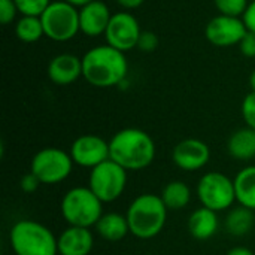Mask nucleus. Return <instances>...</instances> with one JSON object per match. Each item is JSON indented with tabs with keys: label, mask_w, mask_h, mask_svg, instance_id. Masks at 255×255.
I'll list each match as a JSON object with an SVG mask.
<instances>
[{
	"label": "nucleus",
	"mask_w": 255,
	"mask_h": 255,
	"mask_svg": "<svg viewBox=\"0 0 255 255\" xmlns=\"http://www.w3.org/2000/svg\"><path fill=\"white\" fill-rule=\"evenodd\" d=\"M18 7L13 0H0V21L3 25L10 24L16 16Z\"/></svg>",
	"instance_id": "27"
},
{
	"label": "nucleus",
	"mask_w": 255,
	"mask_h": 255,
	"mask_svg": "<svg viewBox=\"0 0 255 255\" xmlns=\"http://www.w3.org/2000/svg\"><path fill=\"white\" fill-rule=\"evenodd\" d=\"M127 185V170L111 158L90 172L88 188L103 202L112 203L120 199Z\"/></svg>",
	"instance_id": "8"
},
{
	"label": "nucleus",
	"mask_w": 255,
	"mask_h": 255,
	"mask_svg": "<svg viewBox=\"0 0 255 255\" xmlns=\"http://www.w3.org/2000/svg\"><path fill=\"white\" fill-rule=\"evenodd\" d=\"M15 34L24 43L37 42L42 36H45L40 16H27V15H22V18H19L16 21Z\"/></svg>",
	"instance_id": "23"
},
{
	"label": "nucleus",
	"mask_w": 255,
	"mask_h": 255,
	"mask_svg": "<svg viewBox=\"0 0 255 255\" xmlns=\"http://www.w3.org/2000/svg\"><path fill=\"white\" fill-rule=\"evenodd\" d=\"M127 70L128 64L124 52L111 45L94 46L82 57V76L97 88L118 85L124 81Z\"/></svg>",
	"instance_id": "1"
},
{
	"label": "nucleus",
	"mask_w": 255,
	"mask_h": 255,
	"mask_svg": "<svg viewBox=\"0 0 255 255\" xmlns=\"http://www.w3.org/2000/svg\"><path fill=\"white\" fill-rule=\"evenodd\" d=\"M242 115L250 128L255 130V93L251 91L242 103Z\"/></svg>",
	"instance_id": "26"
},
{
	"label": "nucleus",
	"mask_w": 255,
	"mask_h": 255,
	"mask_svg": "<svg viewBox=\"0 0 255 255\" xmlns=\"http://www.w3.org/2000/svg\"><path fill=\"white\" fill-rule=\"evenodd\" d=\"M66 1H69V3H70V4H73V6H79V7H82V6H85L87 3L93 1V0H66Z\"/></svg>",
	"instance_id": "34"
},
{
	"label": "nucleus",
	"mask_w": 255,
	"mask_h": 255,
	"mask_svg": "<svg viewBox=\"0 0 255 255\" xmlns=\"http://www.w3.org/2000/svg\"><path fill=\"white\" fill-rule=\"evenodd\" d=\"M254 211L244 208V206H238L235 209H232L227 215L226 220V227L227 232L233 236H245L254 224Z\"/></svg>",
	"instance_id": "22"
},
{
	"label": "nucleus",
	"mask_w": 255,
	"mask_h": 255,
	"mask_svg": "<svg viewBox=\"0 0 255 255\" xmlns=\"http://www.w3.org/2000/svg\"><path fill=\"white\" fill-rule=\"evenodd\" d=\"M70 157L75 164L94 169L109 160V142L96 134L79 136L72 143Z\"/></svg>",
	"instance_id": "12"
},
{
	"label": "nucleus",
	"mask_w": 255,
	"mask_h": 255,
	"mask_svg": "<svg viewBox=\"0 0 255 255\" xmlns=\"http://www.w3.org/2000/svg\"><path fill=\"white\" fill-rule=\"evenodd\" d=\"M167 211L160 196L149 193L137 196L126 214L130 233L143 241L155 238L164 229Z\"/></svg>",
	"instance_id": "3"
},
{
	"label": "nucleus",
	"mask_w": 255,
	"mask_h": 255,
	"mask_svg": "<svg viewBox=\"0 0 255 255\" xmlns=\"http://www.w3.org/2000/svg\"><path fill=\"white\" fill-rule=\"evenodd\" d=\"M102 206L103 202L88 187H75L63 196L60 211L69 226L91 229L103 215Z\"/></svg>",
	"instance_id": "5"
},
{
	"label": "nucleus",
	"mask_w": 255,
	"mask_h": 255,
	"mask_svg": "<svg viewBox=\"0 0 255 255\" xmlns=\"http://www.w3.org/2000/svg\"><path fill=\"white\" fill-rule=\"evenodd\" d=\"M160 197L169 211H179L188 206L191 200V190L182 181H172L163 188Z\"/></svg>",
	"instance_id": "21"
},
{
	"label": "nucleus",
	"mask_w": 255,
	"mask_h": 255,
	"mask_svg": "<svg viewBox=\"0 0 255 255\" xmlns=\"http://www.w3.org/2000/svg\"><path fill=\"white\" fill-rule=\"evenodd\" d=\"M45 36L55 42H66L81 31L79 10L66 0L51 1V4L40 15Z\"/></svg>",
	"instance_id": "6"
},
{
	"label": "nucleus",
	"mask_w": 255,
	"mask_h": 255,
	"mask_svg": "<svg viewBox=\"0 0 255 255\" xmlns=\"http://www.w3.org/2000/svg\"><path fill=\"white\" fill-rule=\"evenodd\" d=\"M18 12L27 16H40L51 4V0H13Z\"/></svg>",
	"instance_id": "25"
},
{
	"label": "nucleus",
	"mask_w": 255,
	"mask_h": 255,
	"mask_svg": "<svg viewBox=\"0 0 255 255\" xmlns=\"http://www.w3.org/2000/svg\"><path fill=\"white\" fill-rule=\"evenodd\" d=\"M211 158L209 146L200 139H184L175 145L172 160L176 167L185 172H196L203 169Z\"/></svg>",
	"instance_id": "13"
},
{
	"label": "nucleus",
	"mask_w": 255,
	"mask_h": 255,
	"mask_svg": "<svg viewBox=\"0 0 255 255\" xmlns=\"http://www.w3.org/2000/svg\"><path fill=\"white\" fill-rule=\"evenodd\" d=\"M229 154L235 160L248 161L255 157V130L245 127L236 130L227 142Z\"/></svg>",
	"instance_id": "19"
},
{
	"label": "nucleus",
	"mask_w": 255,
	"mask_h": 255,
	"mask_svg": "<svg viewBox=\"0 0 255 255\" xmlns=\"http://www.w3.org/2000/svg\"><path fill=\"white\" fill-rule=\"evenodd\" d=\"M15 255H58V238L43 224L33 220H21L9 233Z\"/></svg>",
	"instance_id": "4"
},
{
	"label": "nucleus",
	"mask_w": 255,
	"mask_h": 255,
	"mask_svg": "<svg viewBox=\"0 0 255 255\" xmlns=\"http://www.w3.org/2000/svg\"><path fill=\"white\" fill-rule=\"evenodd\" d=\"M233 181L236 202L244 208L255 211V166L244 167Z\"/></svg>",
	"instance_id": "20"
},
{
	"label": "nucleus",
	"mask_w": 255,
	"mask_h": 255,
	"mask_svg": "<svg viewBox=\"0 0 255 255\" xmlns=\"http://www.w3.org/2000/svg\"><path fill=\"white\" fill-rule=\"evenodd\" d=\"M247 31L248 28L244 19H241L239 16H229L220 13L208 22L205 34L212 45L226 48L239 45Z\"/></svg>",
	"instance_id": "11"
},
{
	"label": "nucleus",
	"mask_w": 255,
	"mask_h": 255,
	"mask_svg": "<svg viewBox=\"0 0 255 255\" xmlns=\"http://www.w3.org/2000/svg\"><path fill=\"white\" fill-rule=\"evenodd\" d=\"M112 15L109 7L102 0H93L79 9L81 31L90 37H96L106 33Z\"/></svg>",
	"instance_id": "14"
},
{
	"label": "nucleus",
	"mask_w": 255,
	"mask_h": 255,
	"mask_svg": "<svg viewBox=\"0 0 255 255\" xmlns=\"http://www.w3.org/2000/svg\"><path fill=\"white\" fill-rule=\"evenodd\" d=\"M158 45V40H157V36L151 31H142L140 37H139V43L137 46L142 49V51H152L155 49Z\"/></svg>",
	"instance_id": "29"
},
{
	"label": "nucleus",
	"mask_w": 255,
	"mask_h": 255,
	"mask_svg": "<svg viewBox=\"0 0 255 255\" xmlns=\"http://www.w3.org/2000/svg\"><path fill=\"white\" fill-rule=\"evenodd\" d=\"M227 255H255V254L251 251V250H248V248H245V247H236V248L230 250Z\"/></svg>",
	"instance_id": "33"
},
{
	"label": "nucleus",
	"mask_w": 255,
	"mask_h": 255,
	"mask_svg": "<svg viewBox=\"0 0 255 255\" xmlns=\"http://www.w3.org/2000/svg\"><path fill=\"white\" fill-rule=\"evenodd\" d=\"M39 185H40V181L31 172L24 175L21 178V182H19V187H21V190L24 193H33V191H36L39 188Z\"/></svg>",
	"instance_id": "30"
},
{
	"label": "nucleus",
	"mask_w": 255,
	"mask_h": 255,
	"mask_svg": "<svg viewBox=\"0 0 255 255\" xmlns=\"http://www.w3.org/2000/svg\"><path fill=\"white\" fill-rule=\"evenodd\" d=\"M218 215L205 206L196 209L188 218V232L197 241H208L218 232Z\"/></svg>",
	"instance_id": "17"
},
{
	"label": "nucleus",
	"mask_w": 255,
	"mask_h": 255,
	"mask_svg": "<svg viewBox=\"0 0 255 255\" xmlns=\"http://www.w3.org/2000/svg\"><path fill=\"white\" fill-rule=\"evenodd\" d=\"M140 34L142 31L137 19L130 12H118L112 15L105 37L108 45L126 52L137 46Z\"/></svg>",
	"instance_id": "10"
},
{
	"label": "nucleus",
	"mask_w": 255,
	"mask_h": 255,
	"mask_svg": "<svg viewBox=\"0 0 255 255\" xmlns=\"http://www.w3.org/2000/svg\"><path fill=\"white\" fill-rule=\"evenodd\" d=\"M241 52L248 57V58H254L255 57V31H247V34L244 36V39L239 43Z\"/></svg>",
	"instance_id": "28"
},
{
	"label": "nucleus",
	"mask_w": 255,
	"mask_h": 255,
	"mask_svg": "<svg viewBox=\"0 0 255 255\" xmlns=\"http://www.w3.org/2000/svg\"><path fill=\"white\" fill-rule=\"evenodd\" d=\"M250 85H251V91L255 93V70L251 73V76H250Z\"/></svg>",
	"instance_id": "35"
},
{
	"label": "nucleus",
	"mask_w": 255,
	"mask_h": 255,
	"mask_svg": "<svg viewBox=\"0 0 255 255\" xmlns=\"http://www.w3.org/2000/svg\"><path fill=\"white\" fill-rule=\"evenodd\" d=\"M121 7H124V9H136V7H139L145 0H115Z\"/></svg>",
	"instance_id": "32"
},
{
	"label": "nucleus",
	"mask_w": 255,
	"mask_h": 255,
	"mask_svg": "<svg viewBox=\"0 0 255 255\" xmlns=\"http://www.w3.org/2000/svg\"><path fill=\"white\" fill-rule=\"evenodd\" d=\"M94 247V235L90 229L69 226L58 236V255H88Z\"/></svg>",
	"instance_id": "15"
},
{
	"label": "nucleus",
	"mask_w": 255,
	"mask_h": 255,
	"mask_svg": "<svg viewBox=\"0 0 255 255\" xmlns=\"http://www.w3.org/2000/svg\"><path fill=\"white\" fill-rule=\"evenodd\" d=\"M48 76L55 85H70L82 76V58L73 54H58L48 64Z\"/></svg>",
	"instance_id": "16"
},
{
	"label": "nucleus",
	"mask_w": 255,
	"mask_h": 255,
	"mask_svg": "<svg viewBox=\"0 0 255 255\" xmlns=\"http://www.w3.org/2000/svg\"><path fill=\"white\" fill-rule=\"evenodd\" d=\"M96 232L102 239L108 242H118L130 233L127 217L117 212L103 214L96 224Z\"/></svg>",
	"instance_id": "18"
},
{
	"label": "nucleus",
	"mask_w": 255,
	"mask_h": 255,
	"mask_svg": "<svg viewBox=\"0 0 255 255\" xmlns=\"http://www.w3.org/2000/svg\"><path fill=\"white\" fill-rule=\"evenodd\" d=\"M197 197L208 209L226 211L236 202L235 181L221 172H208L197 184Z\"/></svg>",
	"instance_id": "9"
},
{
	"label": "nucleus",
	"mask_w": 255,
	"mask_h": 255,
	"mask_svg": "<svg viewBox=\"0 0 255 255\" xmlns=\"http://www.w3.org/2000/svg\"><path fill=\"white\" fill-rule=\"evenodd\" d=\"M73 169L70 154L60 148L48 146L34 154L30 163V172L40 181V184L54 185L63 182Z\"/></svg>",
	"instance_id": "7"
},
{
	"label": "nucleus",
	"mask_w": 255,
	"mask_h": 255,
	"mask_svg": "<svg viewBox=\"0 0 255 255\" xmlns=\"http://www.w3.org/2000/svg\"><path fill=\"white\" fill-rule=\"evenodd\" d=\"M214 3L221 15H229V16L244 15L250 4L248 0H214Z\"/></svg>",
	"instance_id": "24"
},
{
	"label": "nucleus",
	"mask_w": 255,
	"mask_h": 255,
	"mask_svg": "<svg viewBox=\"0 0 255 255\" xmlns=\"http://www.w3.org/2000/svg\"><path fill=\"white\" fill-rule=\"evenodd\" d=\"M242 19L250 31H255V0L248 4L245 13L242 15Z\"/></svg>",
	"instance_id": "31"
},
{
	"label": "nucleus",
	"mask_w": 255,
	"mask_h": 255,
	"mask_svg": "<svg viewBox=\"0 0 255 255\" xmlns=\"http://www.w3.org/2000/svg\"><path fill=\"white\" fill-rule=\"evenodd\" d=\"M109 158L128 170H142L155 158L152 137L140 128H123L109 140Z\"/></svg>",
	"instance_id": "2"
}]
</instances>
